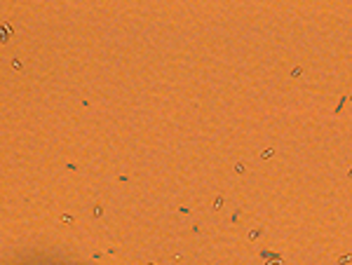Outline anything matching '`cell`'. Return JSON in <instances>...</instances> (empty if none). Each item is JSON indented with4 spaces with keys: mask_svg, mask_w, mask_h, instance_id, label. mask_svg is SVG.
Segmentation results:
<instances>
[{
    "mask_svg": "<svg viewBox=\"0 0 352 265\" xmlns=\"http://www.w3.org/2000/svg\"><path fill=\"white\" fill-rule=\"evenodd\" d=\"M221 206H223V197H216L214 200V209H221Z\"/></svg>",
    "mask_w": 352,
    "mask_h": 265,
    "instance_id": "6da1fadb",
    "label": "cell"
}]
</instances>
